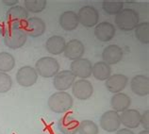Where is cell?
<instances>
[{"instance_id": "7402d4cb", "label": "cell", "mask_w": 149, "mask_h": 134, "mask_svg": "<svg viewBox=\"0 0 149 134\" xmlns=\"http://www.w3.org/2000/svg\"><path fill=\"white\" fill-rule=\"evenodd\" d=\"M131 105V99L127 94L123 93L114 94V96L111 97V106L115 112H124L125 110L129 109V106Z\"/></svg>"}, {"instance_id": "8992f818", "label": "cell", "mask_w": 149, "mask_h": 134, "mask_svg": "<svg viewBox=\"0 0 149 134\" xmlns=\"http://www.w3.org/2000/svg\"><path fill=\"white\" fill-rule=\"evenodd\" d=\"M78 22L85 27H93L99 21V13L95 8L92 6H84L77 13Z\"/></svg>"}, {"instance_id": "836d02e7", "label": "cell", "mask_w": 149, "mask_h": 134, "mask_svg": "<svg viewBox=\"0 0 149 134\" xmlns=\"http://www.w3.org/2000/svg\"><path fill=\"white\" fill-rule=\"evenodd\" d=\"M61 134H62V133H61Z\"/></svg>"}, {"instance_id": "f1b7e54d", "label": "cell", "mask_w": 149, "mask_h": 134, "mask_svg": "<svg viewBox=\"0 0 149 134\" xmlns=\"http://www.w3.org/2000/svg\"><path fill=\"white\" fill-rule=\"evenodd\" d=\"M13 87V80L9 74L0 72V94L7 93Z\"/></svg>"}, {"instance_id": "9a60e30c", "label": "cell", "mask_w": 149, "mask_h": 134, "mask_svg": "<svg viewBox=\"0 0 149 134\" xmlns=\"http://www.w3.org/2000/svg\"><path fill=\"white\" fill-rule=\"evenodd\" d=\"M106 80L107 81H106L105 85L109 92L117 94L121 93L125 88V86H127L128 82V78L125 75L114 74L112 76H109V77Z\"/></svg>"}, {"instance_id": "7c38bea8", "label": "cell", "mask_w": 149, "mask_h": 134, "mask_svg": "<svg viewBox=\"0 0 149 134\" xmlns=\"http://www.w3.org/2000/svg\"><path fill=\"white\" fill-rule=\"evenodd\" d=\"M72 92L74 96L79 100L89 99L93 94V87L89 80H78L74 82L72 86Z\"/></svg>"}, {"instance_id": "4dcf8cb0", "label": "cell", "mask_w": 149, "mask_h": 134, "mask_svg": "<svg viewBox=\"0 0 149 134\" xmlns=\"http://www.w3.org/2000/svg\"><path fill=\"white\" fill-rule=\"evenodd\" d=\"M2 2L5 4V5H7V6L13 7V6H16L19 1H18V0H3Z\"/></svg>"}, {"instance_id": "3957f363", "label": "cell", "mask_w": 149, "mask_h": 134, "mask_svg": "<svg viewBox=\"0 0 149 134\" xmlns=\"http://www.w3.org/2000/svg\"><path fill=\"white\" fill-rule=\"evenodd\" d=\"M140 17L136 10L132 9H123L115 16V24L119 29L131 31L139 24Z\"/></svg>"}, {"instance_id": "ba28073f", "label": "cell", "mask_w": 149, "mask_h": 134, "mask_svg": "<svg viewBox=\"0 0 149 134\" xmlns=\"http://www.w3.org/2000/svg\"><path fill=\"white\" fill-rule=\"evenodd\" d=\"M38 74L33 67L26 65L21 67L16 73V81L23 87H31L37 82Z\"/></svg>"}, {"instance_id": "8fae6325", "label": "cell", "mask_w": 149, "mask_h": 134, "mask_svg": "<svg viewBox=\"0 0 149 134\" xmlns=\"http://www.w3.org/2000/svg\"><path fill=\"white\" fill-rule=\"evenodd\" d=\"M93 64L88 59H78L73 61L71 64V72L74 77H80L81 80H85L92 76Z\"/></svg>"}, {"instance_id": "83f0119b", "label": "cell", "mask_w": 149, "mask_h": 134, "mask_svg": "<svg viewBox=\"0 0 149 134\" xmlns=\"http://www.w3.org/2000/svg\"><path fill=\"white\" fill-rule=\"evenodd\" d=\"M77 132L79 134H98L99 128L95 122L91 120H83L78 125Z\"/></svg>"}, {"instance_id": "2e32d148", "label": "cell", "mask_w": 149, "mask_h": 134, "mask_svg": "<svg viewBox=\"0 0 149 134\" xmlns=\"http://www.w3.org/2000/svg\"><path fill=\"white\" fill-rule=\"evenodd\" d=\"M131 91L138 96H146L149 94V78L144 75H137L130 81Z\"/></svg>"}, {"instance_id": "d6a6232c", "label": "cell", "mask_w": 149, "mask_h": 134, "mask_svg": "<svg viewBox=\"0 0 149 134\" xmlns=\"http://www.w3.org/2000/svg\"><path fill=\"white\" fill-rule=\"evenodd\" d=\"M139 134H149V131H146V129H143V131H141Z\"/></svg>"}, {"instance_id": "52a82bcc", "label": "cell", "mask_w": 149, "mask_h": 134, "mask_svg": "<svg viewBox=\"0 0 149 134\" xmlns=\"http://www.w3.org/2000/svg\"><path fill=\"white\" fill-rule=\"evenodd\" d=\"M22 29H24L26 36L36 38L42 36L45 32L46 25L42 19L39 17H31L25 22Z\"/></svg>"}, {"instance_id": "d4e9b609", "label": "cell", "mask_w": 149, "mask_h": 134, "mask_svg": "<svg viewBox=\"0 0 149 134\" xmlns=\"http://www.w3.org/2000/svg\"><path fill=\"white\" fill-rule=\"evenodd\" d=\"M136 38L144 45H148L149 43V23L143 22L137 25L135 27Z\"/></svg>"}, {"instance_id": "4316f807", "label": "cell", "mask_w": 149, "mask_h": 134, "mask_svg": "<svg viewBox=\"0 0 149 134\" xmlns=\"http://www.w3.org/2000/svg\"><path fill=\"white\" fill-rule=\"evenodd\" d=\"M124 8V3L121 1H103L102 9L109 15L118 14Z\"/></svg>"}, {"instance_id": "1f68e13d", "label": "cell", "mask_w": 149, "mask_h": 134, "mask_svg": "<svg viewBox=\"0 0 149 134\" xmlns=\"http://www.w3.org/2000/svg\"><path fill=\"white\" fill-rule=\"evenodd\" d=\"M116 134H135V133L132 131H130L129 128H122V129H119V131L116 132Z\"/></svg>"}, {"instance_id": "30bf717a", "label": "cell", "mask_w": 149, "mask_h": 134, "mask_svg": "<svg viewBox=\"0 0 149 134\" xmlns=\"http://www.w3.org/2000/svg\"><path fill=\"white\" fill-rule=\"evenodd\" d=\"M74 81H76V77L71 71L63 70L58 72L54 77L53 85L54 88L57 89L58 92H65L66 90L72 87Z\"/></svg>"}, {"instance_id": "9c48e42d", "label": "cell", "mask_w": 149, "mask_h": 134, "mask_svg": "<svg viewBox=\"0 0 149 134\" xmlns=\"http://www.w3.org/2000/svg\"><path fill=\"white\" fill-rule=\"evenodd\" d=\"M99 124L105 131L114 132L118 131L121 126L120 115L115 111H108L102 114Z\"/></svg>"}, {"instance_id": "d6986e66", "label": "cell", "mask_w": 149, "mask_h": 134, "mask_svg": "<svg viewBox=\"0 0 149 134\" xmlns=\"http://www.w3.org/2000/svg\"><path fill=\"white\" fill-rule=\"evenodd\" d=\"M66 42L63 37L58 35H53L47 39L45 43V48L48 53L52 55H60L63 53Z\"/></svg>"}, {"instance_id": "cb8c5ba5", "label": "cell", "mask_w": 149, "mask_h": 134, "mask_svg": "<svg viewBox=\"0 0 149 134\" xmlns=\"http://www.w3.org/2000/svg\"><path fill=\"white\" fill-rule=\"evenodd\" d=\"M15 66V59L10 53L0 52V72L7 73Z\"/></svg>"}, {"instance_id": "ac0fdd59", "label": "cell", "mask_w": 149, "mask_h": 134, "mask_svg": "<svg viewBox=\"0 0 149 134\" xmlns=\"http://www.w3.org/2000/svg\"><path fill=\"white\" fill-rule=\"evenodd\" d=\"M141 115L137 110L127 109L120 115V121L127 128H137L141 125Z\"/></svg>"}, {"instance_id": "44dd1931", "label": "cell", "mask_w": 149, "mask_h": 134, "mask_svg": "<svg viewBox=\"0 0 149 134\" xmlns=\"http://www.w3.org/2000/svg\"><path fill=\"white\" fill-rule=\"evenodd\" d=\"M78 121L74 117L65 115L62 116L58 123V128L62 134H77L78 129Z\"/></svg>"}, {"instance_id": "277c9868", "label": "cell", "mask_w": 149, "mask_h": 134, "mask_svg": "<svg viewBox=\"0 0 149 134\" xmlns=\"http://www.w3.org/2000/svg\"><path fill=\"white\" fill-rule=\"evenodd\" d=\"M35 70L42 77H53L60 71V64L52 57H42L36 61Z\"/></svg>"}, {"instance_id": "f546056e", "label": "cell", "mask_w": 149, "mask_h": 134, "mask_svg": "<svg viewBox=\"0 0 149 134\" xmlns=\"http://www.w3.org/2000/svg\"><path fill=\"white\" fill-rule=\"evenodd\" d=\"M141 124L143 125V127L146 131H148L149 129V111L148 110H146V111L141 115Z\"/></svg>"}, {"instance_id": "4fadbf2b", "label": "cell", "mask_w": 149, "mask_h": 134, "mask_svg": "<svg viewBox=\"0 0 149 134\" xmlns=\"http://www.w3.org/2000/svg\"><path fill=\"white\" fill-rule=\"evenodd\" d=\"M116 29L111 23L101 22L97 24L95 29V36L100 42H109L115 36Z\"/></svg>"}, {"instance_id": "ffe728a7", "label": "cell", "mask_w": 149, "mask_h": 134, "mask_svg": "<svg viewBox=\"0 0 149 134\" xmlns=\"http://www.w3.org/2000/svg\"><path fill=\"white\" fill-rule=\"evenodd\" d=\"M78 17L77 14L73 10H67L61 13L60 16V25L61 29L66 31L74 30L78 27Z\"/></svg>"}, {"instance_id": "484cf974", "label": "cell", "mask_w": 149, "mask_h": 134, "mask_svg": "<svg viewBox=\"0 0 149 134\" xmlns=\"http://www.w3.org/2000/svg\"><path fill=\"white\" fill-rule=\"evenodd\" d=\"M47 2L45 0H26L25 1V9L27 10V13H39L44 10Z\"/></svg>"}, {"instance_id": "5b68a950", "label": "cell", "mask_w": 149, "mask_h": 134, "mask_svg": "<svg viewBox=\"0 0 149 134\" xmlns=\"http://www.w3.org/2000/svg\"><path fill=\"white\" fill-rule=\"evenodd\" d=\"M6 18L10 27H23V25L29 19V13L24 7L16 5L8 10Z\"/></svg>"}, {"instance_id": "603a6c76", "label": "cell", "mask_w": 149, "mask_h": 134, "mask_svg": "<svg viewBox=\"0 0 149 134\" xmlns=\"http://www.w3.org/2000/svg\"><path fill=\"white\" fill-rule=\"evenodd\" d=\"M111 74V66L104 61H98L93 65L92 75L95 77V80L103 81L108 80Z\"/></svg>"}, {"instance_id": "e0dca14e", "label": "cell", "mask_w": 149, "mask_h": 134, "mask_svg": "<svg viewBox=\"0 0 149 134\" xmlns=\"http://www.w3.org/2000/svg\"><path fill=\"white\" fill-rule=\"evenodd\" d=\"M123 50L120 46L116 45H109L104 48L102 58L104 62L111 65L120 62L123 59Z\"/></svg>"}, {"instance_id": "6da1fadb", "label": "cell", "mask_w": 149, "mask_h": 134, "mask_svg": "<svg viewBox=\"0 0 149 134\" xmlns=\"http://www.w3.org/2000/svg\"><path fill=\"white\" fill-rule=\"evenodd\" d=\"M4 44L10 49H18L24 46L26 42V34L22 27L8 26L4 29Z\"/></svg>"}, {"instance_id": "7a4b0ae2", "label": "cell", "mask_w": 149, "mask_h": 134, "mask_svg": "<svg viewBox=\"0 0 149 134\" xmlns=\"http://www.w3.org/2000/svg\"><path fill=\"white\" fill-rule=\"evenodd\" d=\"M73 97L66 92H57L48 98L47 105L52 112L63 113L73 107Z\"/></svg>"}, {"instance_id": "5bb4252c", "label": "cell", "mask_w": 149, "mask_h": 134, "mask_svg": "<svg viewBox=\"0 0 149 134\" xmlns=\"http://www.w3.org/2000/svg\"><path fill=\"white\" fill-rule=\"evenodd\" d=\"M85 52L84 45L80 41L74 39V40L69 41L66 43L65 48H64V56L71 61H76L78 59L82 58Z\"/></svg>"}]
</instances>
